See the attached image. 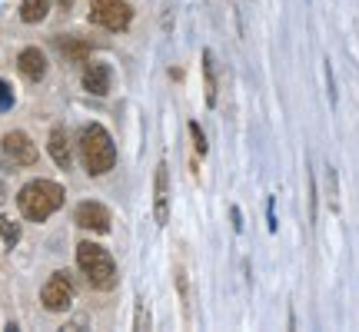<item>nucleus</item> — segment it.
Returning <instances> with one entry per match:
<instances>
[{
	"label": "nucleus",
	"mask_w": 359,
	"mask_h": 332,
	"mask_svg": "<svg viewBox=\"0 0 359 332\" xmlns=\"http://www.w3.org/2000/svg\"><path fill=\"white\" fill-rule=\"evenodd\" d=\"M64 196L67 193L60 183H53V179H30L24 190L17 193V206H20L24 219L43 223V219L53 216V213L64 206Z\"/></svg>",
	"instance_id": "nucleus-1"
},
{
	"label": "nucleus",
	"mask_w": 359,
	"mask_h": 332,
	"mask_svg": "<svg viewBox=\"0 0 359 332\" xmlns=\"http://www.w3.org/2000/svg\"><path fill=\"white\" fill-rule=\"evenodd\" d=\"M80 156H83V166H87L90 177H103V173H110L114 163H116L114 137H110L100 123H90V127L80 133Z\"/></svg>",
	"instance_id": "nucleus-2"
},
{
	"label": "nucleus",
	"mask_w": 359,
	"mask_h": 332,
	"mask_svg": "<svg viewBox=\"0 0 359 332\" xmlns=\"http://www.w3.org/2000/svg\"><path fill=\"white\" fill-rule=\"evenodd\" d=\"M77 266L83 269V276L90 279L93 289H114L116 286V266L114 256L100 249L97 243H80L77 246Z\"/></svg>",
	"instance_id": "nucleus-3"
},
{
	"label": "nucleus",
	"mask_w": 359,
	"mask_h": 332,
	"mask_svg": "<svg viewBox=\"0 0 359 332\" xmlns=\"http://www.w3.org/2000/svg\"><path fill=\"white\" fill-rule=\"evenodd\" d=\"M90 20L100 24L103 30H127L130 20H133V11H130L123 0H90Z\"/></svg>",
	"instance_id": "nucleus-4"
},
{
	"label": "nucleus",
	"mask_w": 359,
	"mask_h": 332,
	"mask_svg": "<svg viewBox=\"0 0 359 332\" xmlns=\"http://www.w3.org/2000/svg\"><path fill=\"white\" fill-rule=\"evenodd\" d=\"M40 303H43V309H50V312H64V309H70V303H74L70 276H67V272H53L50 279L43 282V289H40Z\"/></svg>",
	"instance_id": "nucleus-5"
},
{
	"label": "nucleus",
	"mask_w": 359,
	"mask_h": 332,
	"mask_svg": "<svg viewBox=\"0 0 359 332\" xmlns=\"http://www.w3.org/2000/svg\"><path fill=\"white\" fill-rule=\"evenodd\" d=\"M4 153L11 156L13 163H20V166L37 163V146H34V140H30L27 133H20V130L4 133Z\"/></svg>",
	"instance_id": "nucleus-6"
},
{
	"label": "nucleus",
	"mask_w": 359,
	"mask_h": 332,
	"mask_svg": "<svg viewBox=\"0 0 359 332\" xmlns=\"http://www.w3.org/2000/svg\"><path fill=\"white\" fill-rule=\"evenodd\" d=\"M74 219H77V226H83V230L110 233V209L100 203H80L74 209Z\"/></svg>",
	"instance_id": "nucleus-7"
},
{
	"label": "nucleus",
	"mask_w": 359,
	"mask_h": 332,
	"mask_svg": "<svg viewBox=\"0 0 359 332\" xmlns=\"http://www.w3.org/2000/svg\"><path fill=\"white\" fill-rule=\"evenodd\" d=\"M154 219L163 226L170 219V170L167 163L156 166V183H154Z\"/></svg>",
	"instance_id": "nucleus-8"
},
{
	"label": "nucleus",
	"mask_w": 359,
	"mask_h": 332,
	"mask_svg": "<svg viewBox=\"0 0 359 332\" xmlns=\"http://www.w3.org/2000/svg\"><path fill=\"white\" fill-rule=\"evenodd\" d=\"M114 87V74H110V67L107 64H87L83 70V90L93 93V97H107Z\"/></svg>",
	"instance_id": "nucleus-9"
},
{
	"label": "nucleus",
	"mask_w": 359,
	"mask_h": 332,
	"mask_svg": "<svg viewBox=\"0 0 359 332\" xmlns=\"http://www.w3.org/2000/svg\"><path fill=\"white\" fill-rule=\"evenodd\" d=\"M17 67H20V74H24L27 80H34V83L47 77V57H43V50H37V47H24L20 57H17Z\"/></svg>",
	"instance_id": "nucleus-10"
},
{
	"label": "nucleus",
	"mask_w": 359,
	"mask_h": 332,
	"mask_svg": "<svg viewBox=\"0 0 359 332\" xmlns=\"http://www.w3.org/2000/svg\"><path fill=\"white\" fill-rule=\"evenodd\" d=\"M47 150H50V156L57 160V166L70 170V163H74V153H70V137H67V130H64V127H53V130H50Z\"/></svg>",
	"instance_id": "nucleus-11"
},
{
	"label": "nucleus",
	"mask_w": 359,
	"mask_h": 332,
	"mask_svg": "<svg viewBox=\"0 0 359 332\" xmlns=\"http://www.w3.org/2000/svg\"><path fill=\"white\" fill-rule=\"evenodd\" d=\"M60 53H64L70 64H87L90 57V43L77 37H60Z\"/></svg>",
	"instance_id": "nucleus-12"
},
{
	"label": "nucleus",
	"mask_w": 359,
	"mask_h": 332,
	"mask_svg": "<svg viewBox=\"0 0 359 332\" xmlns=\"http://www.w3.org/2000/svg\"><path fill=\"white\" fill-rule=\"evenodd\" d=\"M50 11V0H24L20 4V20L24 24H40Z\"/></svg>",
	"instance_id": "nucleus-13"
},
{
	"label": "nucleus",
	"mask_w": 359,
	"mask_h": 332,
	"mask_svg": "<svg viewBox=\"0 0 359 332\" xmlns=\"http://www.w3.org/2000/svg\"><path fill=\"white\" fill-rule=\"evenodd\" d=\"M203 87H206V106H217V70H213V53H203Z\"/></svg>",
	"instance_id": "nucleus-14"
},
{
	"label": "nucleus",
	"mask_w": 359,
	"mask_h": 332,
	"mask_svg": "<svg viewBox=\"0 0 359 332\" xmlns=\"http://www.w3.org/2000/svg\"><path fill=\"white\" fill-rule=\"evenodd\" d=\"M0 236H4V243H7V246H17V243H20V223L0 216Z\"/></svg>",
	"instance_id": "nucleus-15"
},
{
	"label": "nucleus",
	"mask_w": 359,
	"mask_h": 332,
	"mask_svg": "<svg viewBox=\"0 0 359 332\" xmlns=\"http://www.w3.org/2000/svg\"><path fill=\"white\" fill-rule=\"evenodd\" d=\"M11 106H13V90L7 80H0V113H7Z\"/></svg>",
	"instance_id": "nucleus-16"
},
{
	"label": "nucleus",
	"mask_w": 359,
	"mask_h": 332,
	"mask_svg": "<svg viewBox=\"0 0 359 332\" xmlns=\"http://www.w3.org/2000/svg\"><path fill=\"white\" fill-rule=\"evenodd\" d=\"M190 137H193V143H196V153H206V137H203V130H200V123H190Z\"/></svg>",
	"instance_id": "nucleus-17"
},
{
	"label": "nucleus",
	"mask_w": 359,
	"mask_h": 332,
	"mask_svg": "<svg viewBox=\"0 0 359 332\" xmlns=\"http://www.w3.org/2000/svg\"><path fill=\"white\" fill-rule=\"evenodd\" d=\"M309 219L316 223V179L309 177Z\"/></svg>",
	"instance_id": "nucleus-18"
},
{
	"label": "nucleus",
	"mask_w": 359,
	"mask_h": 332,
	"mask_svg": "<svg viewBox=\"0 0 359 332\" xmlns=\"http://www.w3.org/2000/svg\"><path fill=\"white\" fill-rule=\"evenodd\" d=\"M150 326V316H147V309L140 306V312H137V329H147Z\"/></svg>",
	"instance_id": "nucleus-19"
},
{
	"label": "nucleus",
	"mask_w": 359,
	"mask_h": 332,
	"mask_svg": "<svg viewBox=\"0 0 359 332\" xmlns=\"http://www.w3.org/2000/svg\"><path fill=\"white\" fill-rule=\"evenodd\" d=\"M57 4H60L64 11H70V7H74V0H57Z\"/></svg>",
	"instance_id": "nucleus-20"
},
{
	"label": "nucleus",
	"mask_w": 359,
	"mask_h": 332,
	"mask_svg": "<svg viewBox=\"0 0 359 332\" xmlns=\"http://www.w3.org/2000/svg\"><path fill=\"white\" fill-rule=\"evenodd\" d=\"M4 200H7V190H4V183H0V203H4Z\"/></svg>",
	"instance_id": "nucleus-21"
}]
</instances>
